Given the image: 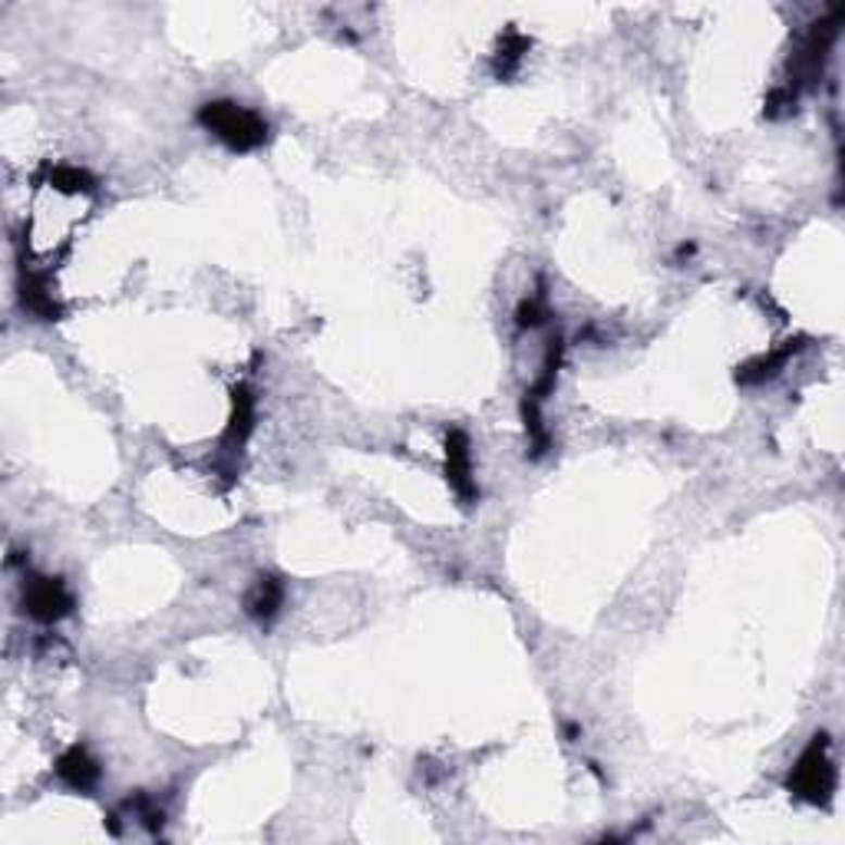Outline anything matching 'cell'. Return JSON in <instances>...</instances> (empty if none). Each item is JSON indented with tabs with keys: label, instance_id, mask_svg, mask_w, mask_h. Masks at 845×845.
<instances>
[{
	"label": "cell",
	"instance_id": "cell-1",
	"mask_svg": "<svg viewBox=\"0 0 845 845\" xmlns=\"http://www.w3.org/2000/svg\"><path fill=\"white\" fill-rule=\"evenodd\" d=\"M199 126H206L209 133H215L228 149L235 152H251L258 146L268 142L271 129H268V120L241 103H232V100H209L199 107L196 113Z\"/></svg>",
	"mask_w": 845,
	"mask_h": 845
},
{
	"label": "cell",
	"instance_id": "cell-2",
	"mask_svg": "<svg viewBox=\"0 0 845 845\" xmlns=\"http://www.w3.org/2000/svg\"><path fill=\"white\" fill-rule=\"evenodd\" d=\"M829 749H832L829 733H816L786 776V790L796 799L822 809L832 803V793H835V763L829 757Z\"/></svg>",
	"mask_w": 845,
	"mask_h": 845
},
{
	"label": "cell",
	"instance_id": "cell-3",
	"mask_svg": "<svg viewBox=\"0 0 845 845\" xmlns=\"http://www.w3.org/2000/svg\"><path fill=\"white\" fill-rule=\"evenodd\" d=\"M24 611L40 624H57L73 611V595L63 579H30L24 585Z\"/></svg>",
	"mask_w": 845,
	"mask_h": 845
},
{
	"label": "cell",
	"instance_id": "cell-4",
	"mask_svg": "<svg viewBox=\"0 0 845 845\" xmlns=\"http://www.w3.org/2000/svg\"><path fill=\"white\" fill-rule=\"evenodd\" d=\"M446 480L456 489L462 506H473L480 499L476 476H473V452H469V436L462 430L446 433Z\"/></svg>",
	"mask_w": 845,
	"mask_h": 845
},
{
	"label": "cell",
	"instance_id": "cell-5",
	"mask_svg": "<svg viewBox=\"0 0 845 845\" xmlns=\"http://www.w3.org/2000/svg\"><path fill=\"white\" fill-rule=\"evenodd\" d=\"M100 776H103L100 763L92 760V754L83 743H73L70 749H63L60 760H57V780L66 783L70 790L86 793V790H92V786L100 783Z\"/></svg>",
	"mask_w": 845,
	"mask_h": 845
},
{
	"label": "cell",
	"instance_id": "cell-6",
	"mask_svg": "<svg viewBox=\"0 0 845 845\" xmlns=\"http://www.w3.org/2000/svg\"><path fill=\"white\" fill-rule=\"evenodd\" d=\"M281 605H285V582H281L277 575H258L254 585L245 595V614L268 624V621L277 618Z\"/></svg>",
	"mask_w": 845,
	"mask_h": 845
},
{
	"label": "cell",
	"instance_id": "cell-7",
	"mask_svg": "<svg viewBox=\"0 0 845 845\" xmlns=\"http://www.w3.org/2000/svg\"><path fill=\"white\" fill-rule=\"evenodd\" d=\"M799 347H803L799 340H786L783 347H776V350H770V353H763V357L746 360V363L736 370V384H743V387H754V384H763V381L776 377V373L786 366V360H790V357H793Z\"/></svg>",
	"mask_w": 845,
	"mask_h": 845
},
{
	"label": "cell",
	"instance_id": "cell-8",
	"mask_svg": "<svg viewBox=\"0 0 845 845\" xmlns=\"http://www.w3.org/2000/svg\"><path fill=\"white\" fill-rule=\"evenodd\" d=\"M251 430H254V397H251V387L241 384L232 394V420H228V430L222 436V446L232 449V452L241 449L245 439L251 436Z\"/></svg>",
	"mask_w": 845,
	"mask_h": 845
},
{
	"label": "cell",
	"instance_id": "cell-9",
	"mask_svg": "<svg viewBox=\"0 0 845 845\" xmlns=\"http://www.w3.org/2000/svg\"><path fill=\"white\" fill-rule=\"evenodd\" d=\"M21 301H24V308H27L34 318H40V321H60V318H63V308H60V301L53 298V291L47 288L44 277H34V274L24 277Z\"/></svg>",
	"mask_w": 845,
	"mask_h": 845
},
{
	"label": "cell",
	"instance_id": "cell-10",
	"mask_svg": "<svg viewBox=\"0 0 845 845\" xmlns=\"http://www.w3.org/2000/svg\"><path fill=\"white\" fill-rule=\"evenodd\" d=\"M529 47H532V40H529L525 34L506 30L502 40H499V50H496V63H493L496 76H499V79H509V76L519 70V63H522V57L529 53Z\"/></svg>",
	"mask_w": 845,
	"mask_h": 845
},
{
	"label": "cell",
	"instance_id": "cell-11",
	"mask_svg": "<svg viewBox=\"0 0 845 845\" xmlns=\"http://www.w3.org/2000/svg\"><path fill=\"white\" fill-rule=\"evenodd\" d=\"M50 185L57 192L76 196V192H92V175L79 165H57L50 172Z\"/></svg>",
	"mask_w": 845,
	"mask_h": 845
},
{
	"label": "cell",
	"instance_id": "cell-12",
	"mask_svg": "<svg viewBox=\"0 0 845 845\" xmlns=\"http://www.w3.org/2000/svg\"><path fill=\"white\" fill-rule=\"evenodd\" d=\"M515 321H519V327H535V324H542V305H538L535 298H525V301L519 305V311H515Z\"/></svg>",
	"mask_w": 845,
	"mask_h": 845
}]
</instances>
